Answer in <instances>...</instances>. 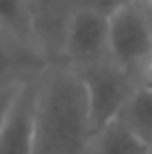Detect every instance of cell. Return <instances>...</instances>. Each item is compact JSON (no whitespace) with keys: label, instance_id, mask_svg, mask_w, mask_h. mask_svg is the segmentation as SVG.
<instances>
[{"label":"cell","instance_id":"cell-1","mask_svg":"<svg viewBox=\"0 0 152 154\" xmlns=\"http://www.w3.org/2000/svg\"><path fill=\"white\" fill-rule=\"evenodd\" d=\"M94 130L83 81L74 67L47 63L38 76L34 154H87Z\"/></svg>","mask_w":152,"mask_h":154},{"label":"cell","instance_id":"cell-2","mask_svg":"<svg viewBox=\"0 0 152 154\" xmlns=\"http://www.w3.org/2000/svg\"><path fill=\"white\" fill-rule=\"evenodd\" d=\"M76 72L85 87L92 130L98 132L101 127L119 119L123 105L137 87V78L121 65H116L112 58L81 67Z\"/></svg>","mask_w":152,"mask_h":154},{"label":"cell","instance_id":"cell-3","mask_svg":"<svg viewBox=\"0 0 152 154\" xmlns=\"http://www.w3.org/2000/svg\"><path fill=\"white\" fill-rule=\"evenodd\" d=\"M152 56V7L145 0H130L110 14V58L137 76Z\"/></svg>","mask_w":152,"mask_h":154},{"label":"cell","instance_id":"cell-4","mask_svg":"<svg viewBox=\"0 0 152 154\" xmlns=\"http://www.w3.org/2000/svg\"><path fill=\"white\" fill-rule=\"evenodd\" d=\"M101 60H110V16L78 7L67 25L60 63L81 69Z\"/></svg>","mask_w":152,"mask_h":154},{"label":"cell","instance_id":"cell-5","mask_svg":"<svg viewBox=\"0 0 152 154\" xmlns=\"http://www.w3.org/2000/svg\"><path fill=\"white\" fill-rule=\"evenodd\" d=\"M74 11V0H27L31 36L47 63L60 60L65 31Z\"/></svg>","mask_w":152,"mask_h":154},{"label":"cell","instance_id":"cell-6","mask_svg":"<svg viewBox=\"0 0 152 154\" xmlns=\"http://www.w3.org/2000/svg\"><path fill=\"white\" fill-rule=\"evenodd\" d=\"M38 76H31L25 81L0 127V154H34Z\"/></svg>","mask_w":152,"mask_h":154},{"label":"cell","instance_id":"cell-7","mask_svg":"<svg viewBox=\"0 0 152 154\" xmlns=\"http://www.w3.org/2000/svg\"><path fill=\"white\" fill-rule=\"evenodd\" d=\"M47 67V58L38 47L0 29V81L38 76Z\"/></svg>","mask_w":152,"mask_h":154},{"label":"cell","instance_id":"cell-8","mask_svg":"<svg viewBox=\"0 0 152 154\" xmlns=\"http://www.w3.org/2000/svg\"><path fill=\"white\" fill-rule=\"evenodd\" d=\"M87 154H152V150L116 119L94 132Z\"/></svg>","mask_w":152,"mask_h":154},{"label":"cell","instance_id":"cell-9","mask_svg":"<svg viewBox=\"0 0 152 154\" xmlns=\"http://www.w3.org/2000/svg\"><path fill=\"white\" fill-rule=\"evenodd\" d=\"M119 121L152 150V89L137 85L123 105Z\"/></svg>","mask_w":152,"mask_h":154},{"label":"cell","instance_id":"cell-10","mask_svg":"<svg viewBox=\"0 0 152 154\" xmlns=\"http://www.w3.org/2000/svg\"><path fill=\"white\" fill-rule=\"evenodd\" d=\"M0 29L23 38L25 42L36 47L29 27L27 0H0Z\"/></svg>","mask_w":152,"mask_h":154},{"label":"cell","instance_id":"cell-11","mask_svg":"<svg viewBox=\"0 0 152 154\" xmlns=\"http://www.w3.org/2000/svg\"><path fill=\"white\" fill-rule=\"evenodd\" d=\"M27 78H18V81H0V127L7 119L9 109H11L16 96H18L20 87L25 85Z\"/></svg>","mask_w":152,"mask_h":154},{"label":"cell","instance_id":"cell-12","mask_svg":"<svg viewBox=\"0 0 152 154\" xmlns=\"http://www.w3.org/2000/svg\"><path fill=\"white\" fill-rule=\"evenodd\" d=\"M76 2V9L83 7V9H94V11H101V14H114L119 7L128 5L130 0H74Z\"/></svg>","mask_w":152,"mask_h":154},{"label":"cell","instance_id":"cell-13","mask_svg":"<svg viewBox=\"0 0 152 154\" xmlns=\"http://www.w3.org/2000/svg\"><path fill=\"white\" fill-rule=\"evenodd\" d=\"M134 78H137V85L152 89V56L141 65V69L137 72V76H134Z\"/></svg>","mask_w":152,"mask_h":154},{"label":"cell","instance_id":"cell-14","mask_svg":"<svg viewBox=\"0 0 152 154\" xmlns=\"http://www.w3.org/2000/svg\"><path fill=\"white\" fill-rule=\"evenodd\" d=\"M145 2H148V5H150V7H152V0H145Z\"/></svg>","mask_w":152,"mask_h":154}]
</instances>
